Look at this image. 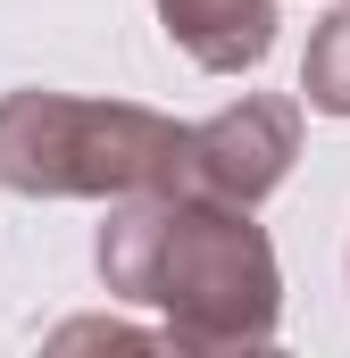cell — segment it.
<instances>
[{"mask_svg":"<svg viewBox=\"0 0 350 358\" xmlns=\"http://www.w3.org/2000/svg\"><path fill=\"white\" fill-rule=\"evenodd\" d=\"M292 159H300V100L242 92L234 108H217L209 125H192V176H183V192L259 208L267 192L292 176Z\"/></svg>","mask_w":350,"mask_h":358,"instance_id":"3957f363","label":"cell"},{"mask_svg":"<svg viewBox=\"0 0 350 358\" xmlns=\"http://www.w3.org/2000/svg\"><path fill=\"white\" fill-rule=\"evenodd\" d=\"M167 42L209 76H251L275 50V0H150Z\"/></svg>","mask_w":350,"mask_h":358,"instance_id":"277c9868","label":"cell"},{"mask_svg":"<svg viewBox=\"0 0 350 358\" xmlns=\"http://www.w3.org/2000/svg\"><path fill=\"white\" fill-rule=\"evenodd\" d=\"M300 100L317 117H350V0L334 17H317V34L300 50Z\"/></svg>","mask_w":350,"mask_h":358,"instance_id":"5b68a950","label":"cell"},{"mask_svg":"<svg viewBox=\"0 0 350 358\" xmlns=\"http://www.w3.org/2000/svg\"><path fill=\"white\" fill-rule=\"evenodd\" d=\"M192 125L142 100H84V92H0V192L25 200H134L183 192Z\"/></svg>","mask_w":350,"mask_h":358,"instance_id":"7a4b0ae2","label":"cell"},{"mask_svg":"<svg viewBox=\"0 0 350 358\" xmlns=\"http://www.w3.org/2000/svg\"><path fill=\"white\" fill-rule=\"evenodd\" d=\"M92 267L108 300L159 308V334L175 350H259L284 317V267L251 208L209 192H134L108 200V225L92 242Z\"/></svg>","mask_w":350,"mask_h":358,"instance_id":"6da1fadb","label":"cell"}]
</instances>
